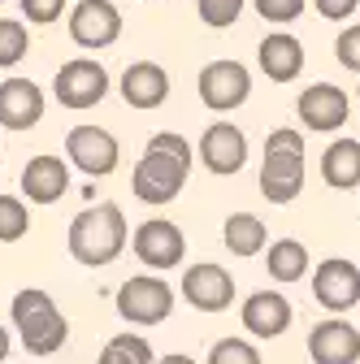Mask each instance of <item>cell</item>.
I'll return each instance as SVG.
<instances>
[{"label":"cell","mask_w":360,"mask_h":364,"mask_svg":"<svg viewBox=\"0 0 360 364\" xmlns=\"http://www.w3.org/2000/svg\"><path fill=\"white\" fill-rule=\"evenodd\" d=\"M187 173H191V144L183 134H174V130H161V134H152L148 152L139 156V165H134L130 191H134V200L161 208V204L183 196Z\"/></svg>","instance_id":"cell-1"},{"label":"cell","mask_w":360,"mask_h":364,"mask_svg":"<svg viewBox=\"0 0 360 364\" xmlns=\"http://www.w3.org/2000/svg\"><path fill=\"white\" fill-rule=\"evenodd\" d=\"M126 247V217L117 204H96L70 221V256L78 264H113Z\"/></svg>","instance_id":"cell-2"},{"label":"cell","mask_w":360,"mask_h":364,"mask_svg":"<svg viewBox=\"0 0 360 364\" xmlns=\"http://www.w3.org/2000/svg\"><path fill=\"white\" fill-rule=\"evenodd\" d=\"M14 326H18L22 347L35 351V355H53L70 338V326H65V316L57 312L53 295L48 291H35V287H26V291L14 295Z\"/></svg>","instance_id":"cell-3"},{"label":"cell","mask_w":360,"mask_h":364,"mask_svg":"<svg viewBox=\"0 0 360 364\" xmlns=\"http://www.w3.org/2000/svg\"><path fill=\"white\" fill-rule=\"evenodd\" d=\"M53 91L65 109H92L109 96V70L100 61H87V57L65 61L53 78Z\"/></svg>","instance_id":"cell-4"},{"label":"cell","mask_w":360,"mask_h":364,"mask_svg":"<svg viewBox=\"0 0 360 364\" xmlns=\"http://www.w3.org/2000/svg\"><path fill=\"white\" fill-rule=\"evenodd\" d=\"M117 312L130 326H161L174 312V291L161 278H130L117 291Z\"/></svg>","instance_id":"cell-5"},{"label":"cell","mask_w":360,"mask_h":364,"mask_svg":"<svg viewBox=\"0 0 360 364\" xmlns=\"http://www.w3.org/2000/svg\"><path fill=\"white\" fill-rule=\"evenodd\" d=\"M252 96V74L239 61H208L200 70V100L213 113H231Z\"/></svg>","instance_id":"cell-6"},{"label":"cell","mask_w":360,"mask_h":364,"mask_svg":"<svg viewBox=\"0 0 360 364\" xmlns=\"http://www.w3.org/2000/svg\"><path fill=\"white\" fill-rule=\"evenodd\" d=\"M65 156L87 178H105V173L117 169V156L122 152H117V139H113L109 130H100V126H74L65 134Z\"/></svg>","instance_id":"cell-7"},{"label":"cell","mask_w":360,"mask_h":364,"mask_svg":"<svg viewBox=\"0 0 360 364\" xmlns=\"http://www.w3.org/2000/svg\"><path fill=\"white\" fill-rule=\"evenodd\" d=\"M312 295L326 312H347L360 304V269L343 256H330L312 273Z\"/></svg>","instance_id":"cell-8"},{"label":"cell","mask_w":360,"mask_h":364,"mask_svg":"<svg viewBox=\"0 0 360 364\" xmlns=\"http://www.w3.org/2000/svg\"><path fill=\"white\" fill-rule=\"evenodd\" d=\"M122 35V14L109 0H78L70 14V39L78 48H109Z\"/></svg>","instance_id":"cell-9"},{"label":"cell","mask_w":360,"mask_h":364,"mask_svg":"<svg viewBox=\"0 0 360 364\" xmlns=\"http://www.w3.org/2000/svg\"><path fill=\"white\" fill-rule=\"evenodd\" d=\"M130 247H134V256H139L148 269H174L178 260H183V252H187V239H183V230H178L174 221L148 217L139 230H134Z\"/></svg>","instance_id":"cell-10"},{"label":"cell","mask_w":360,"mask_h":364,"mask_svg":"<svg viewBox=\"0 0 360 364\" xmlns=\"http://www.w3.org/2000/svg\"><path fill=\"white\" fill-rule=\"evenodd\" d=\"M183 295H187V304L200 308V312H226V308L235 304V278H231L221 264L200 260V264H191V269L183 273Z\"/></svg>","instance_id":"cell-11"},{"label":"cell","mask_w":360,"mask_h":364,"mask_svg":"<svg viewBox=\"0 0 360 364\" xmlns=\"http://www.w3.org/2000/svg\"><path fill=\"white\" fill-rule=\"evenodd\" d=\"M200 161L208 173H239L248 165V139L235 122H213L204 134H200Z\"/></svg>","instance_id":"cell-12"},{"label":"cell","mask_w":360,"mask_h":364,"mask_svg":"<svg viewBox=\"0 0 360 364\" xmlns=\"http://www.w3.org/2000/svg\"><path fill=\"white\" fill-rule=\"evenodd\" d=\"M295 113L304 117L308 130H317V134H330L347 122V91L334 87V82H312L300 91V100H295Z\"/></svg>","instance_id":"cell-13"},{"label":"cell","mask_w":360,"mask_h":364,"mask_svg":"<svg viewBox=\"0 0 360 364\" xmlns=\"http://www.w3.org/2000/svg\"><path fill=\"white\" fill-rule=\"evenodd\" d=\"M308 355H312V364H356L360 360V330L351 321H343V316H330V321L312 326Z\"/></svg>","instance_id":"cell-14"},{"label":"cell","mask_w":360,"mask_h":364,"mask_svg":"<svg viewBox=\"0 0 360 364\" xmlns=\"http://www.w3.org/2000/svg\"><path fill=\"white\" fill-rule=\"evenodd\" d=\"M243 330L256 338H282L291 330V304L282 291H256L243 299Z\"/></svg>","instance_id":"cell-15"},{"label":"cell","mask_w":360,"mask_h":364,"mask_svg":"<svg viewBox=\"0 0 360 364\" xmlns=\"http://www.w3.org/2000/svg\"><path fill=\"white\" fill-rule=\"evenodd\" d=\"M22 191L31 204H57L70 191V165L61 156H31L22 169Z\"/></svg>","instance_id":"cell-16"},{"label":"cell","mask_w":360,"mask_h":364,"mask_svg":"<svg viewBox=\"0 0 360 364\" xmlns=\"http://www.w3.org/2000/svg\"><path fill=\"white\" fill-rule=\"evenodd\" d=\"M43 117V91L31 78H5L0 82V126L31 130Z\"/></svg>","instance_id":"cell-17"},{"label":"cell","mask_w":360,"mask_h":364,"mask_svg":"<svg viewBox=\"0 0 360 364\" xmlns=\"http://www.w3.org/2000/svg\"><path fill=\"white\" fill-rule=\"evenodd\" d=\"M304 191V156H287V152H265L260 165V196L269 204H291Z\"/></svg>","instance_id":"cell-18"},{"label":"cell","mask_w":360,"mask_h":364,"mask_svg":"<svg viewBox=\"0 0 360 364\" xmlns=\"http://www.w3.org/2000/svg\"><path fill=\"white\" fill-rule=\"evenodd\" d=\"M122 96L130 109H157L169 96V74L157 61H134L122 74Z\"/></svg>","instance_id":"cell-19"},{"label":"cell","mask_w":360,"mask_h":364,"mask_svg":"<svg viewBox=\"0 0 360 364\" xmlns=\"http://www.w3.org/2000/svg\"><path fill=\"white\" fill-rule=\"evenodd\" d=\"M260 70L274 78V82H291L304 70V43L295 35H269L260 39Z\"/></svg>","instance_id":"cell-20"},{"label":"cell","mask_w":360,"mask_h":364,"mask_svg":"<svg viewBox=\"0 0 360 364\" xmlns=\"http://www.w3.org/2000/svg\"><path fill=\"white\" fill-rule=\"evenodd\" d=\"M322 178L334 191H351L360 187V139H339L326 148L322 156Z\"/></svg>","instance_id":"cell-21"},{"label":"cell","mask_w":360,"mask_h":364,"mask_svg":"<svg viewBox=\"0 0 360 364\" xmlns=\"http://www.w3.org/2000/svg\"><path fill=\"white\" fill-rule=\"evenodd\" d=\"M221 239H226V252L235 256H256L265 247V221L252 213H231L226 225H221Z\"/></svg>","instance_id":"cell-22"},{"label":"cell","mask_w":360,"mask_h":364,"mask_svg":"<svg viewBox=\"0 0 360 364\" xmlns=\"http://www.w3.org/2000/svg\"><path fill=\"white\" fill-rule=\"evenodd\" d=\"M308 269V247L300 239H278L269 247V278L274 282H300Z\"/></svg>","instance_id":"cell-23"},{"label":"cell","mask_w":360,"mask_h":364,"mask_svg":"<svg viewBox=\"0 0 360 364\" xmlns=\"http://www.w3.org/2000/svg\"><path fill=\"white\" fill-rule=\"evenodd\" d=\"M96 364H157V360L139 334H117V338H109V347L100 351Z\"/></svg>","instance_id":"cell-24"},{"label":"cell","mask_w":360,"mask_h":364,"mask_svg":"<svg viewBox=\"0 0 360 364\" xmlns=\"http://www.w3.org/2000/svg\"><path fill=\"white\" fill-rule=\"evenodd\" d=\"M26 48H31L26 26L14 22V18H0V70H14L26 57Z\"/></svg>","instance_id":"cell-25"},{"label":"cell","mask_w":360,"mask_h":364,"mask_svg":"<svg viewBox=\"0 0 360 364\" xmlns=\"http://www.w3.org/2000/svg\"><path fill=\"white\" fill-rule=\"evenodd\" d=\"M31 230V213L18 196H0V243H18Z\"/></svg>","instance_id":"cell-26"},{"label":"cell","mask_w":360,"mask_h":364,"mask_svg":"<svg viewBox=\"0 0 360 364\" xmlns=\"http://www.w3.org/2000/svg\"><path fill=\"white\" fill-rule=\"evenodd\" d=\"M208 364H260V351L243 338H221V343H213Z\"/></svg>","instance_id":"cell-27"},{"label":"cell","mask_w":360,"mask_h":364,"mask_svg":"<svg viewBox=\"0 0 360 364\" xmlns=\"http://www.w3.org/2000/svg\"><path fill=\"white\" fill-rule=\"evenodd\" d=\"M196 9H200V22H204V26L221 31V26L239 22V14H243V0H196Z\"/></svg>","instance_id":"cell-28"},{"label":"cell","mask_w":360,"mask_h":364,"mask_svg":"<svg viewBox=\"0 0 360 364\" xmlns=\"http://www.w3.org/2000/svg\"><path fill=\"white\" fill-rule=\"evenodd\" d=\"M256 14L265 22H295L304 14V0H256Z\"/></svg>","instance_id":"cell-29"},{"label":"cell","mask_w":360,"mask_h":364,"mask_svg":"<svg viewBox=\"0 0 360 364\" xmlns=\"http://www.w3.org/2000/svg\"><path fill=\"white\" fill-rule=\"evenodd\" d=\"M18 9L26 14V22H35V26H48V22H57V18H61L65 0H22Z\"/></svg>","instance_id":"cell-30"},{"label":"cell","mask_w":360,"mask_h":364,"mask_svg":"<svg viewBox=\"0 0 360 364\" xmlns=\"http://www.w3.org/2000/svg\"><path fill=\"white\" fill-rule=\"evenodd\" d=\"M334 57H339V65H347V70H356V74H360V26H347V31L339 35Z\"/></svg>","instance_id":"cell-31"},{"label":"cell","mask_w":360,"mask_h":364,"mask_svg":"<svg viewBox=\"0 0 360 364\" xmlns=\"http://www.w3.org/2000/svg\"><path fill=\"white\" fill-rule=\"evenodd\" d=\"M265 152H287V156H304V134L300 130H274V134H269V139H265Z\"/></svg>","instance_id":"cell-32"},{"label":"cell","mask_w":360,"mask_h":364,"mask_svg":"<svg viewBox=\"0 0 360 364\" xmlns=\"http://www.w3.org/2000/svg\"><path fill=\"white\" fill-rule=\"evenodd\" d=\"M312 5H317V14H322V18L343 22V18H351V14H356L360 0H312Z\"/></svg>","instance_id":"cell-33"},{"label":"cell","mask_w":360,"mask_h":364,"mask_svg":"<svg viewBox=\"0 0 360 364\" xmlns=\"http://www.w3.org/2000/svg\"><path fill=\"white\" fill-rule=\"evenodd\" d=\"M5 355H9V330L0 326V364H5Z\"/></svg>","instance_id":"cell-34"},{"label":"cell","mask_w":360,"mask_h":364,"mask_svg":"<svg viewBox=\"0 0 360 364\" xmlns=\"http://www.w3.org/2000/svg\"><path fill=\"white\" fill-rule=\"evenodd\" d=\"M157 364H196L191 355H165V360H157Z\"/></svg>","instance_id":"cell-35"},{"label":"cell","mask_w":360,"mask_h":364,"mask_svg":"<svg viewBox=\"0 0 360 364\" xmlns=\"http://www.w3.org/2000/svg\"><path fill=\"white\" fill-rule=\"evenodd\" d=\"M356 96H360V87H356Z\"/></svg>","instance_id":"cell-36"}]
</instances>
